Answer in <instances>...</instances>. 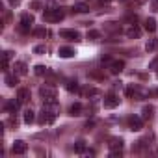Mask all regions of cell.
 I'll return each instance as SVG.
<instances>
[{
  "label": "cell",
  "mask_w": 158,
  "mask_h": 158,
  "mask_svg": "<svg viewBox=\"0 0 158 158\" xmlns=\"http://www.w3.org/2000/svg\"><path fill=\"white\" fill-rule=\"evenodd\" d=\"M43 110H47V112H50V114H58L60 112V106H58V102L56 101H48V102H45L43 104Z\"/></svg>",
  "instance_id": "9a60e30c"
},
{
  "label": "cell",
  "mask_w": 158,
  "mask_h": 158,
  "mask_svg": "<svg viewBox=\"0 0 158 158\" xmlns=\"http://www.w3.org/2000/svg\"><path fill=\"white\" fill-rule=\"evenodd\" d=\"M54 119H56V115H54V114H50V112L43 110V112L39 114V117H37V123H39V125H52V123H54Z\"/></svg>",
  "instance_id": "277c9868"
},
{
  "label": "cell",
  "mask_w": 158,
  "mask_h": 158,
  "mask_svg": "<svg viewBox=\"0 0 158 158\" xmlns=\"http://www.w3.org/2000/svg\"><path fill=\"white\" fill-rule=\"evenodd\" d=\"M32 24H34V17H32V15H28V13H24V15L21 17L19 30H21L23 34H28V32H30V28H32Z\"/></svg>",
  "instance_id": "7a4b0ae2"
},
{
  "label": "cell",
  "mask_w": 158,
  "mask_h": 158,
  "mask_svg": "<svg viewBox=\"0 0 158 158\" xmlns=\"http://www.w3.org/2000/svg\"><path fill=\"white\" fill-rule=\"evenodd\" d=\"M152 2V11H158V0H151Z\"/></svg>",
  "instance_id": "e575fe53"
},
{
  "label": "cell",
  "mask_w": 158,
  "mask_h": 158,
  "mask_svg": "<svg viewBox=\"0 0 158 158\" xmlns=\"http://www.w3.org/2000/svg\"><path fill=\"white\" fill-rule=\"evenodd\" d=\"M69 114H71V115H82V104H80V102H74V104L69 108Z\"/></svg>",
  "instance_id": "d6986e66"
},
{
  "label": "cell",
  "mask_w": 158,
  "mask_h": 158,
  "mask_svg": "<svg viewBox=\"0 0 158 158\" xmlns=\"http://www.w3.org/2000/svg\"><path fill=\"white\" fill-rule=\"evenodd\" d=\"M45 50H47L45 45H37V47H34V52H35V54H45Z\"/></svg>",
  "instance_id": "83f0119b"
},
{
  "label": "cell",
  "mask_w": 158,
  "mask_h": 158,
  "mask_svg": "<svg viewBox=\"0 0 158 158\" xmlns=\"http://www.w3.org/2000/svg\"><path fill=\"white\" fill-rule=\"evenodd\" d=\"M127 95H128V97H134V95H136V86H134V84L127 88Z\"/></svg>",
  "instance_id": "f1b7e54d"
},
{
  "label": "cell",
  "mask_w": 158,
  "mask_h": 158,
  "mask_svg": "<svg viewBox=\"0 0 158 158\" xmlns=\"http://www.w3.org/2000/svg\"><path fill=\"white\" fill-rule=\"evenodd\" d=\"M19 106H21V102H19V99H17V101L13 99V101H8V102H6V110H8L10 114H15V112L19 110Z\"/></svg>",
  "instance_id": "2e32d148"
},
{
  "label": "cell",
  "mask_w": 158,
  "mask_h": 158,
  "mask_svg": "<svg viewBox=\"0 0 158 158\" xmlns=\"http://www.w3.org/2000/svg\"><path fill=\"white\" fill-rule=\"evenodd\" d=\"M74 152H78V154H82V152H86V141H76L74 143Z\"/></svg>",
  "instance_id": "603a6c76"
},
{
  "label": "cell",
  "mask_w": 158,
  "mask_h": 158,
  "mask_svg": "<svg viewBox=\"0 0 158 158\" xmlns=\"http://www.w3.org/2000/svg\"><path fill=\"white\" fill-rule=\"evenodd\" d=\"M93 125H95V123H93V121H88V123H86V128H91V127H93Z\"/></svg>",
  "instance_id": "8d00e7d4"
},
{
  "label": "cell",
  "mask_w": 158,
  "mask_h": 158,
  "mask_svg": "<svg viewBox=\"0 0 158 158\" xmlns=\"http://www.w3.org/2000/svg\"><path fill=\"white\" fill-rule=\"evenodd\" d=\"M26 149H28V145H26L23 139H17V141L13 143V147H11L13 154H24V152H26Z\"/></svg>",
  "instance_id": "ba28073f"
},
{
  "label": "cell",
  "mask_w": 158,
  "mask_h": 158,
  "mask_svg": "<svg viewBox=\"0 0 158 158\" xmlns=\"http://www.w3.org/2000/svg\"><path fill=\"white\" fill-rule=\"evenodd\" d=\"M4 82H6V86H10V88H15L17 84H19V74H6L4 76Z\"/></svg>",
  "instance_id": "5bb4252c"
},
{
  "label": "cell",
  "mask_w": 158,
  "mask_h": 158,
  "mask_svg": "<svg viewBox=\"0 0 158 158\" xmlns=\"http://www.w3.org/2000/svg\"><path fill=\"white\" fill-rule=\"evenodd\" d=\"M149 69H158V58H154V60L149 63Z\"/></svg>",
  "instance_id": "4dcf8cb0"
},
{
  "label": "cell",
  "mask_w": 158,
  "mask_h": 158,
  "mask_svg": "<svg viewBox=\"0 0 158 158\" xmlns=\"http://www.w3.org/2000/svg\"><path fill=\"white\" fill-rule=\"evenodd\" d=\"M65 88H67V91H71V93H73V91H78V84H76V80H69Z\"/></svg>",
  "instance_id": "d4e9b609"
},
{
  "label": "cell",
  "mask_w": 158,
  "mask_h": 158,
  "mask_svg": "<svg viewBox=\"0 0 158 158\" xmlns=\"http://www.w3.org/2000/svg\"><path fill=\"white\" fill-rule=\"evenodd\" d=\"M128 127H130V130H134V132L141 130V128H143V121H141V117H138V115H130V117H128Z\"/></svg>",
  "instance_id": "8992f818"
},
{
  "label": "cell",
  "mask_w": 158,
  "mask_h": 158,
  "mask_svg": "<svg viewBox=\"0 0 158 158\" xmlns=\"http://www.w3.org/2000/svg\"><path fill=\"white\" fill-rule=\"evenodd\" d=\"M99 37H101V32H97V30H89V32H88V39L95 41V39H99Z\"/></svg>",
  "instance_id": "4316f807"
},
{
  "label": "cell",
  "mask_w": 158,
  "mask_h": 158,
  "mask_svg": "<svg viewBox=\"0 0 158 158\" xmlns=\"http://www.w3.org/2000/svg\"><path fill=\"white\" fill-rule=\"evenodd\" d=\"M11 2H15V0H11Z\"/></svg>",
  "instance_id": "f35d334b"
},
{
  "label": "cell",
  "mask_w": 158,
  "mask_h": 158,
  "mask_svg": "<svg viewBox=\"0 0 158 158\" xmlns=\"http://www.w3.org/2000/svg\"><path fill=\"white\" fill-rule=\"evenodd\" d=\"M2 58H6V60H11V58H13V52H11V50H6Z\"/></svg>",
  "instance_id": "836d02e7"
},
{
  "label": "cell",
  "mask_w": 158,
  "mask_h": 158,
  "mask_svg": "<svg viewBox=\"0 0 158 158\" xmlns=\"http://www.w3.org/2000/svg\"><path fill=\"white\" fill-rule=\"evenodd\" d=\"M73 11H76V13H86V11H89V6L84 4V2H78V4L73 6Z\"/></svg>",
  "instance_id": "ac0fdd59"
},
{
  "label": "cell",
  "mask_w": 158,
  "mask_h": 158,
  "mask_svg": "<svg viewBox=\"0 0 158 158\" xmlns=\"http://www.w3.org/2000/svg\"><path fill=\"white\" fill-rule=\"evenodd\" d=\"M74 54H76V50L71 48V47H60L58 48V56L60 58H73Z\"/></svg>",
  "instance_id": "9c48e42d"
},
{
  "label": "cell",
  "mask_w": 158,
  "mask_h": 158,
  "mask_svg": "<svg viewBox=\"0 0 158 158\" xmlns=\"http://www.w3.org/2000/svg\"><path fill=\"white\" fill-rule=\"evenodd\" d=\"M127 37H128V39H139V37H141V30L134 24V26L127 28Z\"/></svg>",
  "instance_id": "8fae6325"
},
{
  "label": "cell",
  "mask_w": 158,
  "mask_h": 158,
  "mask_svg": "<svg viewBox=\"0 0 158 158\" xmlns=\"http://www.w3.org/2000/svg\"><path fill=\"white\" fill-rule=\"evenodd\" d=\"M101 2H110V0H101Z\"/></svg>",
  "instance_id": "74e56055"
},
{
  "label": "cell",
  "mask_w": 158,
  "mask_h": 158,
  "mask_svg": "<svg viewBox=\"0 0 158 158\" xmlns=\"http://www.w3.org/2000/svg\"><path fill=\"white\" fill-rule=\"evenodd\" d=\"M48 73V69L45 67V65H35V74L37 76H43V74H47Z\"/></svg>",
  "instance_id": "484cf974"
},
{
  "label": "cell",
  "mask_w": 158,
  "mask_h": 158,
  "mask_svg": "<svg viewBox=\"0 0 158 158\" xmlns=\"http://www.w3.org/2000/svg\"><path fill=\"white\" fill-rule=\"evenodd\" d=\"M30 6H32L34 10H39V8H41V2H39V0H34V2H32Z\"/></svg>",
  "instance_id": "d6a6232c"
},
{
  "label": "cell",
  "mask_w": 158,
  "mask_h": 158,
  "mask_svg": "<svg viewBox=\"0 0 158 158\" xmlns=\"http://www.w3.org/2000/svg\"><path fill=\"white\" fill-rule=\"evenodd\" d=\"M8 67H10V60L2 58V69H4V71H8Z\"/></svg>",
  "instance_id": "1f68e13d"
},
{
  "label": "cell",
  "mask_w": 158,
  "mask_h": 158,
  "mask_svg": "<svg viewBox=\"0 0 158 158\" xmlns=\"http://www.w3.org/2000/svg\"><path fill=\"white\" fill-rule=\"evenodd\" d=\"M34 119H35V114H34L32 110H26V112H24V117H23V121H24L26 125H30V123H34Z\"/></svg>",
  "instance_id": "7402d4cb"
},
{
  "label": "cell",
  "mask_w": 158,
  "mask_h": 158,
  "mask_svg": "<svg viewBox=\"0 0 158 158\" xmlns=\"http://www.w3.org/2000/svg\"><path fill=\"white\" fill-rule=\"evenodd\" d=\"M34 35H37V37H45V35H47V30H45V28H39V30L34 32Z\"/></svg>",
  "instance_id": "f546056e"
},
{
  "label": "cell",
  "mask_w": 158,
  "mask_h": 158,
  "mask_svg": "<svg viewBox=\"0 0 158 158\" xmlns=\"http://www.w3.org/2000/svg\"><path fill=\"white\" fill-rule=\"evenodd\" d=\"M60 37L67 39V41H78L80 34H78L76 30H60Z\"/></svg>",
  "instance_id": "52a82bcc"
},
{
  "label": "cell",
  "mask_w": 158,
  "mask_h": 158,
  "mask_svg": "<svg viewBox=\"0 0 158 158\" xmlns=\"http://www.w3.org/2000/svg\"><path fill=\"white\" fill-rule=\"evenodd\" d=\"M119 102H121V99L115 93H108L104 97V106L106 108H115V106H119Z\"/></svg>",
  "instance_id": "5b68a950"
},
{
  "label": "cell",
  "mask_w": 158,
  "mask_h": 158,
  "mask_svg": "<svg viewBox=\"0 0 158 158\" xmlns=\"http://www.w3.org/2000/svg\"><path fill=\"white\" fill-rule=\"evenodd\" d=\"M156 76H158V73H156Z\"/></svg>",
  "instance_id": "ab89813d"
},
{
  "label": "cell",
  "mask_w": 158,
  "mask_h": 158,
  "mask_svg": "<svg viewBox=\"0 0 158 158\" xmlns=\"http://www.w3.org/2000/svg\"><path fill=\"white\" fill-rule=\"evenodd\" d=\"M158 48V39H149L147 43H145V50L147 52H154Z\"/></svg>",
  "instance_id": "44dd1931"
},
{
  "label": "cell",
  "mask_w": 158,
  "mask_h": 158,
  "mask_svg": "<svg viewBox=\"0 0 158 158\" xmlns=\"http://www.w3.org/2000/svg\"><path fill=\"white\" fill-rule=\"evenodd\" d=\"M108 145H110L112 151H121V149H123V139H121V138H112Z\"/></svg>",
  "instance_id": "e0dca14e"
},
{
  "label": "cell",
  "mask_w": 158,
  "mask_h": 158,
  "mask_svg": "<svg viewBox=\"0 0 158 158\" xmlns=\"http://www.w3.org/2000/svg\"><path fill=\"white\" fill-rule=\"evenodd\" d=\"M63 17H65V13H63V10H60V8H52V10H47V11L43 13V21H45V23H60Z\"/></svg>",
  "instance_id": "6da1fadb"
},
{
  "label": "cell",
  "mask_w": 158,
  "mask_h": 158,
  "mask_svg": "<svg viewBox=\"0 0 158 158\" xmlns=\"http://www.w3.org/2000/svg\"><path fill=\"white\" fill-rule=\"evenodd\" d=\"M112 156H114V158H117V156H121V151H112Z\"/></svg>",
  "instance_id": "d590c367"
},
{
  "label": "cell",
  "mask_w": 158,
  "mask_h": 158,
  "mask_svg": "<svg viewBox=\"0 0 158 158\" xmlns=\"http://www.w3.org/2000/svg\"><path fill=\"white\" fill-rule=\"evenodd\" d=\"M39 95H41V99H43L45 102H48V101H56V89L50 88V86H43V88L39 89Z\"/></svg>",
  "instance_id": "3957f363"
},
{
  "label": "cell",
  "mask_w": 158,
  "mask_h": 158,
  "mask_svg": "<svg viewBox=\"0 0 158 158\" xmlns=\"http://www.w3.org/2000/svg\"><path fill=\"white\" fill-rule=\"evenodd\" d=\"M13 69H15V74H19V76L28 74V65H26L24 61H17V63L13 65Z\"/></svg>",
  "instance_id": "7c38bea8"
},
{
  "label": "cell",
  "mask_w": 158,
  "mask_h": 158,
  "mask_svg": "<svg viewBox=\"0 0 158 158\" xmlns=\"http://www.w3.org/2000/svg\"><path fill=\"white\" fill-rule=\"evenodd\" d=\"M123 69H125V61H121V60H115V61L110 63V73L112 74H119Z\"/></svg>",
  "instance_id": "30bf717a"
},
{
  "label": "cell",
  "mask_w": 158,
  "mask_h": 158,
  "mask_svg": "<svg viewBox=\"0 0 158 158\" xmlns=\"http://www.w3.org/2000/svg\"><path fill=\"white\" fill-rule=\"evenodd\" d=\"M17 99H19V102H21V104L28 102V101H30V89H26V88H21V89L17 91Z\"/></svg>",
  "instance_id": "4fadbf2b"
},
{
  "label": "cell",
  "mask_w": 158,
  "mask_h": 158,
  "mask_svg": "<svg viewBox=\"0 0 158 158\" xmlns=\"http://www.w3.org/2000/svg\"><path fill=\"white\" fill-rule=\"evenodd\" d=\"M145 30L147 32H154L156 30V21L154 19H147L145 21Z\"/></svg>",
  "instance_id": "cb8c5ba5"
},
{
  "label": "cell",
  "mask_w": 158,
  "mask_h": 158,
  "mask_svg": "<svg viewBox=\"0 0 158 158\" xmlns=\"http://www.w3.org/2000/svg\"><path fill=\"white\" fill-rule=\"evenodd\" d=\"M152 112H154V108H152L151 104H149V106H143V108H141V117H143V119H151V117H152Z\"/></svg>",
  "instance_id": "ffe728a7"
}]
</instances>
